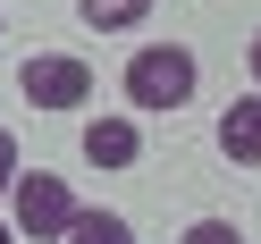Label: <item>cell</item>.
I'll use <instances>...</instances> for the list:
<instances>
[{
    "mask_svg": "<svg viewBox=\"0 0 261 244\" xmlns=\"http://www.w3.org/2000/svg\"><path fill=\"white\" fill-rule=\"evenodd\" d=\"M76 17H85L93 34H126V25L152 17V0H76Z\"/></svg>",
    "mask_w": 261,
    "mask_h": 244,
    "instance_id": "6",
    "label": "cell"
},
{
    "mask_svg": "<svg viewBox=\"0 0 261 244\" xmlns=\"http://www.w3.org/2000/svg\"><path fill=\"white\" fill-rule=\"evenodd\" d=\"M177 244H244V236H236V227H227V219H194V227H186V236H177Z\"/></svg>",
    "mask_w": 261,
    "mask_h": 244,
    "instance_id": "8",
    "label": "cell"
},
{
    "mask_svg": "<svg viewBox=\"0 0 261 244\" xmlns=\"http://www.w3.org/2000/svg\"><path fill=\"white\" fill-rule=\"evenodd\" d=\"M17 169H25V160H17V135H9V126H0V194L17 185Z\"/></svg>",
    "mask_w": 261,
    "mask_h": 244,
    "instance_id": "9",
    "label": "cell"
},
{
    "mask_svg": "<svg viewBox=\"0 0 261 244\" xmlns=\"http://www.w3.org/2000/svg\"><path fill=\"white\" fill-rule=\"evenodd\" d=\"M17 93H25L34 110H51V118H68V110H93V59H76V51H25Z\"/></svg>",
    "mask_w": 261,
    "mask_h": 244,
    "instance_id": "3",
    "label": "cell"
},
{
    "mask_svg": "<svg viewBox=\"0 0 261 244\" xmlns=\"http://www.w3.org/2000/svg\"><path fill=\"white\" fill-rule=\"evenodd\" d=\"M244 59H253V85H261V34H253V51H244Z\"/></svg>",
    "mask_w": 261,
    "mask_h": 244,
    "instance_id": "10",
    "label": "cell"
},
{
    "mask_svg": "<svg viewBox=\"0 0 261 244\" xmlns=\"http://www.w3.org/2000/svg\"><path fill=\"white\" fill-rule=\"evenodd\" d=\"M194 85H202V68H194L186 42H152V51L126 59V101H135V118H169V110H186Z\"/></svg>",
    "mask_w": 261,
    "mask_h": 244,
    "instance_id": "1",
    "label": "cell"
},
{
    "mask_svg": "<svg viewBox=\"0 0 261 244\" xmlns=\"http://www.w3.org/2000/svg\"><path fill=\"white\" fill-rule=\"evenodd\" d=\"M85 160L93 169H135L143 160V126L135 118H85Z\"/></svg>",
    "mask_w": 261,
    "mask_h": 244,
    "instance_id": "5",
    "label": "cell"
},
{
    "mask_svg": "<svg viewBox=\"0 0 261 244\" xmlns=\"http://www.w3.org/2000/svg\"><path fill=\"white\" fill-rule=\"evenodd\" d=\"M0 244H17V227H9V219H0Z\"/></svg>",
    "mask_w": 261,
    "mask_h": 244,
    "instance_id": "11",
    "label": "cell"
},
{
    "mask_svg": "<svg viewBox=\"0 0 261 244\" xmlns=\"http://www.w3.org/2000/svg\"><path fill=\"white\" fill-rule=\"evenodd\" d=\"M76 210H85V202H76V185H68V177H51V169H17V185H9V227H17V236L59 244Z\"/></svg>",
    "mask_w": 261,
    "mask_h": 244,
    "instance_id": "2",
    "label": "cell"
},
{
    "mask_svg": "<svg viewBox=\"0 0 261 244\" xmlns=\"http://www.w3.org/2000/svg\"><path fill=\"white\" fill-rule=\"evenodd\" d=\"M59 244H135V227H126L118 210H76V219H68V236H59Z\"/></svg>",
    "mask_w": 261,
    "mask_h": 244,
    "instance_id": "7",
    "label": "cell"
},
{
    "mask_svg": "<svg viewBox=\"0 0 261 244\" xmlns=\"http://www.w3.org/2000/svg\"><path fill=\"white\" fill-rule=\"evenodd\" d=\"M219 160L261 169V85L244 93V101H227V110H219Z\"/></svg>",
    "mask_w": 261,
    "mask_h": 244,
    "instance_id": "4",
    "label": "cell"
}]
</instances>
